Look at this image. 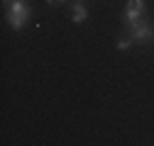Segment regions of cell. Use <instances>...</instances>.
I'll use <instances>...</instances> for the list:
<instances>
[{
	"label": "cell",
	"mask_w": 154,
	"mask_h": 146,
	"mask_svg": "<svg viewBox=\"0 0 154 146\" xmlns=\"http://www.w3.org/2000/svg\"><path fill=\"white\" fill-rule=\"evenodd\" d=\"M49 5H59V3H64V0H47Z\"/></svg>",
	"instance_id": "8992f818"
},
{
	"label": "cell",
	"mask_w": 154,
	"mask_h": 146,
	"mask_svg": "<svg viewBox=\"0 0 154 146\" xmlns=\"http://www.w3.org/2000/svg\"><path fill=\"white\" fill-rule=\"evenodd\" d=\"M144 12H147V3H144V0H127V5H125V20H127V25L140 22L144 17Z\"/></svg>",
	"instance_id": "3957f363"
},
{
	"label": "cell",
	"mask_w": 154,
	"mask_h": 146,
	"mask_svg": "<svg viewBox=\"0 0 154 146\" xmlns=\"http://www.w3.org/2000/svg\"><path fill=\"white\" fill-rule=\"evenodd\" d=\"M127 27H130V32H132V39H134V42H149V39H154V27H152V22H147V20L132 22V25H127Z\"/></svg>",
	"instance_id": "7a4b0ae2"
},
{
	"label": "cell",
	"mask_w": 154,
	"mask_h": 146,
	"mask_svg": "<svg viewBox=\"0 0 154 146\" xmlns=\"http://www.w3.org/2000/svg\"><path fill=\"white\" fill-rule=\"evenodd\" d=\"M130 46H132V36H122V39H118V44H115L118 51H127Z\"/></svg>",
	"instance_id": "5b68a950"
},
{
	"label": "cell",
	"mask_w": 154,
	"mask_h": 146,
	"mask_svg": "<svg viewBox=\"0 0 154 146\" xmlns=\"http://www.w3.org/2000/svg\"><path fill=\"white\" fill-rule=\"evenodd\" d=\"M86 17H88V7H86L83 3H73V10H71V20H73V25L83 22Z\"/></svg>",
	"instance_id": "277c9868"
},
{
	"label": "cell",
	"mask_w": 154,
	"mask_h": 146,
	"mask_svg": "<svg viewBox=\"0 0 154 146\" xmlns=\"http://www.w3.org/2000/svg\"><path fill=\"white\" fill-rule=\"evenodd\" d=\"M8 10H10L12 29H22L27 25V20L32 17V7H29L27 0H12V3H8Z\"/></svg>",
	"instance_id": "6da1fadb"
}]
</instances>
